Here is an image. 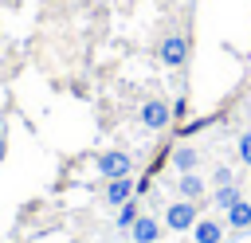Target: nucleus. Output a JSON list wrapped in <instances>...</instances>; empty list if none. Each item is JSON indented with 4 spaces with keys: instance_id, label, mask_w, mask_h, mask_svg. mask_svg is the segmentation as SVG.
<instances>
[{
    "instance_id": "f257e3e1",
    "label": "nucleus",
    "mask_w": 251,
    "mask_h": 243,
    "mask_svg": "<svg viewBox=\"0 0 251 243\" xmlns=\"http://www.w3.org/2000/svg\"><path fill=\"white\" fill-rule=\"evenodd\" d=\"M137 122H141V129H149V133H161V129H169V122H173V106H169L165 98H145L141 110H137Z\"/></svg>"
},
{
    "instance_id": "f03ea898",
    "label": "nucleus",
    "mask_w": 251,
    "mask_h": 243,
    "mask_svg": "<svg viewBox=\"0 0 251 243\" xmlns=\"http://www.w3.org/2000/svg\"><path fill=\"white\" fill-rule=\"evenodd\" d=\"M196 219H200V204L196 200H173L165 208V227L169 231H192Z\"/></svg>"
},
{
    "instance_id": "7ed1b4c3",
    "label": "nucleus",
    "mask_w": 251,
    "mask_h": 243,
    "mask_svg": "<svg viewBox=\"0 0 251 243\" xmlns=\"http://www.w3.org/2000/svg\"><path fill=\"white\" fill-rule=\"evenodd\" d=\"M94 169H98L106 180H118V176H129V172H133V157H129L126 149H106V153L94 161Z\"/></svg>"
},
{
    "instance_id": "20e7f679",
    "label": "nucleus",
    "mask_w": 251,
    "mask_h": 243,
    "mask_svg": "<svg viewBox=\"0 0 251 243\" xmlns=\"http://www.w3.org/2000/svg\"><path fill=\"white\" fill-rule=\"evenodd\" d=\"M157 59L165 63V67H184L188 63V39L180 35V31H169L165 39H161V47H157Z\"/></svg>"
},
{
    "instance_id": "39448f33",
    "label": "nucleus",
    "mask_w": 251,
    "mask_h": 243,
    "mask_svg": "<svg viewBox=\"0 0 251 243\" xmlns=\"http://www.w3.org/2000/svg\"><path fill=\"white\" fill-rule=\"evenodd\" d=\"M200 161H204V157H200V149H192V145H176V149L169 153V165H173V172H180V176H184V172H196Z\"/></svg>"
},
{
    "instance_id": "423d86ee",
    "label": "nucleus",
    "mask_w": 251,
    "mask_h": 243,
    "mask_svg": "<svg viewBox=\"0 0 251 243\" xmlns=\"http://www.w3.org/2000/svg\"><path fill=\"white\" fill-rule=\"evenodd\" d=\"M133 196H137V180H129V176L106 180V204H110V208H122V204L133 200Z\"/></svg>"
},
{
    "instance_id": "0eeeda50",
    "label": "nucleus",
    "mask_w": 251,
    "mask_h": 243,
    "mask_svg": "<svg viewBox=\"0 0 251 243\" xmlns=\"http://www.w3.org/2000/svg\"><path fill=\"white\" fill-rule=\"evenodd\" d=\"M176 192H180V200H204V192H208V184H204V176L200 172H184L180 180H176Z\"/></svg>"
},
{
    "instance_id": "6e6552de",
    "label": "nucleus",
    "mask_w": 251,
    "mask_h": 243,
    "mask_svg": "<svg viewBox=\"0 0 251 243\" xmlns=\"http://www.w3.org/2000/svg\"><path fill=\"white\" fill-rule=\"evenodd\" d=\"M161 227L165 223H157L153 216H137V223L129 227V235H133V243H157L161 239Z\"/></svg>"
},
{
    "instance_id": "1a4fd4ad",
    "label": "nucleus",
    "mask_w": 251,
    "mask_h": 243,
    "mask_svg": "<svg viewBox=\"0 0 251 243\" xmlns=\"http://www.w3.org/2000/svg\"><path fill=\"white\" fill-rule=\"evenodd\" d=\"M192 243H224V223L220 219H196L192 223Z\"/></svg>"
},
{
    "instance_id": "9d476101",
    "label": "nucleus",
    "mask_w": 251,
    "mask_h": 243,
    "mask_svg": "<svg viewBox=\"0 0 251 243\" xmlns=\"http://www.w3.org/2000/svg\"><path fill=\"white\" fill-rule=\"evenodd\" d=\"M227 227H235V231H247L251 227V200H235L231 208H227V219H224Z\"/></svg>"
},
{
    "instance_id": "9b49d317",
    "label": "nucleus",
    "mask_w": 251,
    "mask_h": 243,
    "mask_svg": "<svg viewBox=\"0 0 251 243\" xmlns=\"http://www.w3.org/2000/svg\"><path fill=\"white\" fill-rule=\"evenodd\" d=\"M235 200H243V192H239V184H220V188L212 192V204H216V208H224V212H227V208H231Z\"/></svg>"
},
{
    "instance_id": "f8f14e48",
    "label": "nucleus",
    "mask_w": 251,
    "mask_h": 243,
    "mask_svg": "<svg viewBox=\"0 0 251 243\" xmlns=\"http://www.w3.org/2000/svg\"><path fill=\"white\" fill-rule=\"evenodd\" d=\"M137 216H141V212H137V200H126V204L118 208V227H122V231H129V227L137 223Z\"/></svg>"
},
{
    "instance_id": "ddd939ff",
    "label": "nucleus",
    "mask_w": 251,
    "mask_h": 243,
    "mask_svg": "<svg viewBox=\"0 0 251 243\" xmlns=\"http://www.w3.org/2000/svg\"><path fill=\"white\" fill-rule=\"evenodd\" d=\"M235 153H239V161H243V165H251V129H243V133H239Z\"/></svg>"
},
{
    "instance_id": "4468645a",
    "label": "nucleus",
    "mask_w": 251,
    "mask_h": 243,
    "mask_svg": "<svg viewBox=\"0 0 251 243\" xmlns=\"http://www.w3.org/2000/svg\"><path fill=\"white\" fill-rule=\"evenodd\" d=\"M204 125H212V118H192V122H184L176 133H180V137H192V133H200Z\"/></svg>"
},
{
    "instance_id": "2eb2a0df",
    "label": "nucleus",
    "mask_w": 251,
    "mask_h": 243,
    "mask_svg": "<svg viewBox=\"0 0 251 243\" xmlns=\"http://www.w3.org/2000/svg\"><path fill=\"white\" fill-rule=\"evenodd\" d=\"M212 184H216V188H220V184H235V172H231L227 165H220V169L212 172Z\"/></svg>"
},
{
    "instance_id": "dca6fc26",
    "label": "nucleus",
    "mask_w": 251,
    "mask_h": 243,
    "mask_svg": "<svg viewBox=\"0 0 251 243\" xmlns=\"http://www.w3.org/2000/svg\"><path fill=\"white\" fill-rule=\"evenodd\" d=\"M184 118H188V102L176 98V102H173V122H184Z\"/></svg>"
}]
</instances>
